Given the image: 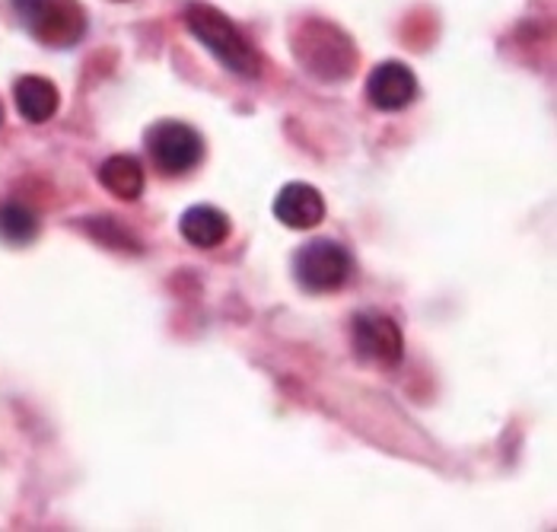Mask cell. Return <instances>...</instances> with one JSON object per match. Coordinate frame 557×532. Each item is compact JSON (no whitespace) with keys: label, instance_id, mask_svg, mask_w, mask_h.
Listing matches in <instances>:
<instances>
[{"label":"cell","instance_id":"7c38bea8","mask_svg":"<svg viewBox=\"0 0 557 532\" xmlns=\"http://www.w3.org/2000/svg\"><path fill=\"white\" fill-rule=\"evenodd\" d=\"M0 236L13 246H26L39 236V218L36 211L23 205H3L0 208Z\"/></svg>","mask_w":557,"mask_h":532},{"label":"cell","instance_id":"30bf717a","mask_svg":"<svg viewBox=\"0 0 557 532\" xmlns=\"http://www.w3.org/2000/svg\"><path fill=\"white\" fill-rule=\"evenodd\" d=\"M13 96H16L20 115H23L26 122H33V125H42L48 119H54L58 102H61L58 87H54L51 81H45V77H23V81L16 84V89H13Z\"/></svg>","mask_w":557,"mask_h":532},{"label":"cell","instance_id":"3957f363","mask_svg":"<svg viewBox=\"0 0 557 532\" xmlns=\"http://www.w3.org/2000/svg\"><path fill=\"white\" fill-rule=\"evenodd\" d=\"M23 23L42 45L71 48L86 33V13L77 0H13Z\"/></svg>","mask_w":557,"mask_h":532},{"label":"cell","instance_id":"277c9868","mask_svg":"<svg viewBox=\"0 0 557 532\" xmlns=\"http://www.w3.org/2000/svg\"><path fill=\"white\" fill-rule=\"evenodd\" d=\"M354 271V259L335 239H312L294 252V277L309 294L342 290Z\"/></svg>","mask_w":557,"mask_h":532},{"label":"cell","instance_id":"9c48e42d","mask_svg":"<svg viewBox=\"0 0 557 532\" xmlns=\"http://www.w3.org/2000/svg\"><path fill=\"white\" fill-rule=\"evenodd\" d=\"M178 230H182V239L195 249H216L230 239V218L220 211V208H211V205H195L182 214L178 221Z\"/></svg>","mask_w":557,"mask_h":532},{"label":"cell","instance_id":"52a82bcc","mask_svg":"<svg viewBox=\"0 0 557 532\" xmlns=\"http://www.w3.org/2000/svg\"><path fill=\"white\" fill-rule=\"evenodd\" d=\"M367 99L380 112H401L418 99V77L401 61H383L367 77Z\"/></svg>","mask_w":557,"mask_h":532},{"label":"cell","instance_id":"ba28073f","mask_svg":"<svg viewBox=\"0 0 557 532\" xmlns=\"http://www.w3.org/2000/svg\"><path fill=\"white\" fill-rule=\"evenodd\" d=\"M274 218L290 230H312L325 218V198L306 182H290L274 198Z\"/></svg>","mask_w":557,"mask_h":532},{"label":"cell","instance_id":"8992f818","mask_svg":"<svg viewBox=\"0 0 557 532\" xmlns=\"http://www.w3.org/2000/svg\"><path fill=\"white\" fill-rule=\"evenodd\" d=\"M350 345L357 357L380 367H395L405 355V338L398 322L383 312H357L350 322Z\"/></svg>","mask_w":557,"mask_h":532},{"label":"cell","instance_id":"5b68a950","mask_svg":"<svg viewBox=\"0 0 557 532\" xmlns=\"http://www.w3.org/2000/svg\"><path fill=\"white\" fill-rule=\"evenodd\" d=\"M147 150L163 176H185L205 160V137L185 122H157L147 132Z\"/></svg>","mask_w":557,"mask_h":532},{"label":"cell","instance_id":"6da1fadb","mask_svg":"<svg viewBox=\"0 0 557 532\" xmlns=\"http://www.w3.org/2000/svg\"><path fill=\"white\" fill-rule=\"evenodd\" d=\"M185 23L198 36V42L205 45L226 71H233L239 77H258L261 74L258 51L216 7H211V3H188L185 7Z\"/></svg>","mask_w":557,"mask_h":532},{"label":"cell","instance_id":"8fae6325","mask_svg":"<svg viewBox=\"0 0 557 532\" xmlns=\"http://www.w3.org/2000/svg\"><path fill=\"white\" fill-rule=\"evenodd\" d=\"M99 182L119 201H137L144 195V170L134 157L115 153L99 166Z\"/></svg>","mask_w":557,"mask_h":532},{"label":"cell","instance_id":"7a4b0ae2","mask_svg":"<svg viewBox=\"0 0 557 532\" xmlns=\"http://www.w3.org/2000/svg\"><path fill=\"white\" fill-rule=\"evenodd\" d=\"M294 51H297L302 67L309 74H315L319 81H347L357 64L350 39L325 20L302 23L294 36Z\"/></svg>","mask_w":557,"mask_h":532},{"label":"cell","instance_id":"4fadbf2b","mask_svg":"<svg viewBox=\"0 0 557 532\" xmlns=\"http://www.w3.org/2000/svg\"><path fill=\"white\" fill-rule=\"evenodd\" d=\"M86 233H89L96 243L109 246V249L140 252V239H137L119 218H89V221H86Z\"/></svg>","mask_w":557,"mask_h":532},{"label":"cell","instance_id":"5bb4252c","mask_svg":"<svg viewBox=\"0 0 557 532\" xmlns=\"http://www.w3.org/2000/svg\"><path fill=\"white\" fill-rule=\"evenodd\" d=\"M0 125H3V106H0Z\"/></svg>","mask_w":557,"mask_h":532}]
</instances>
